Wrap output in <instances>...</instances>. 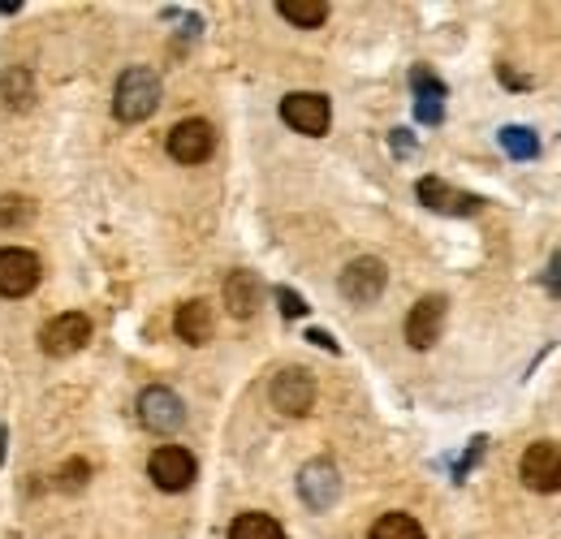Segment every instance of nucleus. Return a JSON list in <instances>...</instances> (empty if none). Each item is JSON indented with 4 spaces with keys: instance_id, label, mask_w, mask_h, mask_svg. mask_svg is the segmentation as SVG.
Segmentation results:
<instances>
[{
    "instance_id": "nucleus-8",
    "label": "nucleus",
    "mask_w": 561,
    "mask_h": 539,
    "mask_svg": "<svg viewBox=\"0 0 561 539\" xmlns=\"http://www.w3.org/2000/svg\"><path fill=\"white\" fill-rule=\"evenodd\" d=\"M139 418L151 432H178L186 423V405H182V398L173 389L151 385V389H142L139 398Z\"/></svg>"
},
{
    "instance_id": "nucleus-3",
    "label": "nucleus",
    "mask_w": 561,
    "mask_h": 539,
    "mask_svg": "<svg viewBox=\"0 0 561 539\" xmlns=\"http://www.w3.org/2000/svg\"><path fill=\"white\" fill-rule=\"evenodd\" d=\"M147 474H151V483H156L160 492H182V488L195 483L199 467H195V454H191V449H182V445H164V449L151 454Z\"/></svg>"
},
{
    "instance_id": "nucleus-21",
    "label": "nucleus",
    "mask_w": 561,
    "mask_h": 539,
    "mask_svg": "<svg viewBox=\"0 0 561 539\" xmlns=\"http://www.w3.org/2000/svg\"><path fill=\"white\" fill-rule=\"evenodd\" d=\"M87 462H78V458H73V462H66V467H61V471L53 474V483H57V488H61V492H78V488H82V483H87Z\"/></svg>"
},
{
    "instance_id": "nucleus-2",
    "label": "nucleus",
    "mask_w": 561,
    "mask_h": 539,
    "mask_svg": "<svg viewBox=\"0 0 561 539\" xmlns=\"http://www.w3.org/2000/svg\"><path fill=\"white\" fill-rule=\"evenodd\" d=\"M280 117H285L289 130L320 138L329 130V122H333V108H329V100L316 95V91H294V95L280 100Z\"/></svg>"
},
{
    "instance_id": "nucleus-11",
    "label": "nucleus",
    "mask_w": 561,
    "mask_h": 539,
    "mask_svg": "<svg viewBox=\"0 0 561 539\" xmlns=\"http://www.w3.org/2000/svg\"><path fill=\"white\" fill-rule=\"evenodd\" d=\"M87 341H91V320H87V316H78V311L57 316V320H53V324H44V333H39V345H44L48 354H57V358L78 354Z\"/></svg>"
},
{
    "instance_id": "nucleus-26",
    "label": "nucleus",
    "mask_w": 561,
    "mask_h": 539,
    "mask_svg": "<svg viewBox=\"0 0 561 539\" xmlns=\"http://www.w3.org/2000/svg\"><path fill=\"white\" fill-rule=\"evenodd\" d=\"M389 142H393V151H398V156H411V151H415V138L407 135V130H393Z\"/></svg>"
},
{
    "instance_id": "nucleus-16",
    "label": "nucleus",
    "mask_w": 561,
    "mask_h": 539,
    "mask_svg": "<svg viewBox=\"0 0 561 539\" xmlns=\"http://www.w3.org/2000/svg\"><path fill=\"white\" fill-rule=\"evenodd\" d=\"M277 13L294 26H324L329 18V0H277Z\"/></svg>"
},
{
    "instance_id": "nucleus-12",
    "label": "nucleus",
    "mask_w": 561,
    "mask_h": 539,
    "mask_svg": "<svg viewBox=\"0 0 561 539\" xmlns=\"http://www.w3.org/2000/svg\"><path fill=\"white\" fill-rule=\"evenodd\" d=\"M440 329H445V298H420L415 307H411V316H407V341L415 345V349H432L436 337H440Z\"/></svg>"
},
{
    "instance_id": "nucleus-15",
    "label": "nucleus",
    "mask_w": 561,
    "mask_h": 539,
    "mask_svg": "<svg viewBox=\"0 0 561 539\" xmlns=\"http://www.w3.org/2000/svg\"><path fill=\"white\" fill-rule=\"evenodd\" d=\"M173 324H178V337H182V341L204 345V341L211 337V307H208V302H199V298H195V302H182Z\"/></svg>"
},
{
    "instance_id": "nucleus-9",
    "label": "nucleus",
    "mask_w": 561,
    "mask_h": 539,
    "mask_svg": "<svg viewBox=\"0 0 561 539\" xmlns=\"http://www.w3.org/2000/svg\"><path fill=\"white\" fill-rule=\"evenodd\" d=\"M298 492H302V501L311 509H329L337 501V492H342V474L329 458H316V462H307L298 471Z\"/></svg>"
},
{
    "instance_id": "nucleus-20",
    "label": "nucleus",
    "mask_w": 561,
    "mask_h": 539,
    "mask_svg": "<svg viewBox=\"0 0 561 539\" xmlns=\"http://www.w3.org/2000/svg\"><path fill=\"white\" fill-rule=\"evenodd\" d=\"M411 87H415V100H445V82L427 66L411 69Z\"/></svg>"
},
{
    "instance_id": "nucleus-13",
    "label": "nucleus",
    "mask_w": 561,
    "mask_h": 539,
    "mask_svg": "<svg viewBox=\"0 0 561 539\" xmlns=\"http://www.w3.org/2000/svg\"><path fill=\"white\" fill-rule=\"evenodd\" d=\"M420 203L432 207V211H440V216H471V211H480V199H476V195H467V191H458V186H449V182H440V177H423Z\"/></svg>"
},
{
    "instance_id": "nucleus-5",
    "label": "nucleus",
    "mask_w": 561,
    "mask_h": 539,
    "mask_svg": "<svg viewBox=\"0 0 561 539\" xmlns=\"http://www.w3.org/2000/svg\"><path fill=\"white\" fill-rule=\"evenodd\" d=\"M273 405H277L280 414H289V418H302L311 405H316V380H311V371H302V367H285L273 376Z\"/></svg>"
},
{
    "instance_id": "nucleus-24",
    "label": "nucleus",
    "mask_w": 561,
    "mask_h": 539,
    "mask_svg": "<svg viewBox=\"0 0 561 539\" xmlns=\"http://www.w3.org/2000/svg\"><path fill=\"white\" fill-rule=\"evenodd\" d=\"M415 113H420L423 126H436L445 117V100H415Z\"/></svg>"
},
{
    "instance_id": "nucleus-1",
    "label": "nucleus",
    "mask_w": 561,
    "mask_h": 539,
    "mask_svg": "<svg viewBox=\"0 0 561 539\" xmlns=\"http://www.w3.org/2000/svg\"><path fill=\"white\" fill-rule=\"evenodd\" d=\"M156 104H160V78L147 66L126 69V73L117 78V91H113V113H117V122H126V126L147 122V117L156 113Z\"/></svg>"
},
{
    "instance_id": "nucleus-23",
    "label": "nucleus",
    "mask_w": 561,
    "mask_h": 539,
    "mask_svg": "<svg viewBox=\"0 0 561 539\" xmlns=\"http://www.w3.org/2000/svg\"><path fill=\"white\" fill-rule=\"evenodd\" d=\"M277 302H280V311H285V320H298V316H307V302H302L294 289H277Z\"/></svg>"
},
{
    "instance_id": "nucleus-19",
    "label": "nucleus",
    "mask_w": 561,
    "mask_h": 539,
    "mask_svg": "<svg viewBox=\"0 0 561 539\" xmlns=\"http://www.w3.org/2000/svg\"><path fill=\"white\" fill-rule=\"evenodd\" d=\"M501 147H505V156H514V160H531V156L540 151V138H536V130H527V126H505V130H501Z\"/></svg>"
},
{
    "instance_id": "nucleus-22",
    "label": "nucleus",
    "mask_w": 561,
    "mask_h": 539,
    "mask_svg": "<svg viewBox=\"0 0 561 539\" xmlns=\"http://www.w3.org/2000/svg\"><path fill=\"white\" fill-rule=\"evenodd\" d=\"M31 211H35V207L26 199H0V225H4V229H9V225H26Z\"/></svg>"
},
{
    "instance_id": "nucleus-17",
    "label": "nucleus",
    "mask_w": 561,
    "mask_h": 539,
    "mask_svg": "<svg viewBox=\"0 0 561 539\" xmlns=\"http://www.w3.org/2000/svg\"><path fill=\"white\" fill-rule=\"evenodd\" d=\"M229 539H285V527L268 514H238L229 527Z\"/></svg>"
},
{
    "instance_id": "nucleus-25",
    "label": "nucleus",
    "mask_w": 561,
    "mask_h": 539,
    "mask_svg": "<svg viewBox=\"0 0 561 539\" xmlns=\"http://www.w3.org/2000/svg\"><path fill=\"white\" fill-rule=\"evenodd\" d=\"M545 289H549L553 298H561V251L549 260V268H545Z\"/></svg>"
},
{
    "instance_id": "nucleus-10",
    "label": "nucleus",
    "mask_w": 561,
    "mask_h": 539,
    "mask_svg": "<svg viewBox=\"0 0 561 539\" xmlns=\"http://www.w3.org/2000/svg\"><path fill=\"white\" fill-rule=\"evenodd\" d=\"M385 285H389V272L385 264L376 260V255H363V260H354L351 268L342 272V294L351 298V302H376L380 294H385Z\"/></svg>"
},
{
    "instance_id": "nucleus-14",
    "label": "nucleus",
    "mask_w": 561,
    "mask_h": 539,
    "mask_svg": "<svg viewBox=\"0 0 561 539\" xmlns=\"http://www.w3.org/2000/svg\"><path fill=\"white\" fill-rule=\"evenodd\" d=\"M260 302H264L260 276L255 272H229V280H225V307H229V316L233 320H251L260 311Z\"/></svg>"
},
{
    "instance_id": "nucleus-4",
    "label": "nucleus",
    "mask_w": 561,
    "mask_h": 539,
    "mask_svg": "<svg viewBox=\"0 0 561 539\" xmlns=\"http://www.w3.org/2000/svg\"><path fill=\"white\" fill-rule=\"evenodd\" d=\"M39 260H35V251H22V246H4L0 251V294L4 298H26V294H35V285H39Z\"/></svg>"
},
{
    "instance_id": "nucleus-18",
    "label": "nucleus",
    "mask_w": 561,
    "mask_h": 539,
    "mask_svg": "<svg viewBox=\"0 0 561 539\" xmlns=\"http://www.w3.org/2000/svg\"><path fill=\"white\" fill-rule=\"evenodd\" d=\"M371 539H427V536H423V527L411 514H385L371 527Z\"/></svg>"
},
{
    "instance_id": "nucleus-7",
    "label": "nucleus",
    "mask_w": 561,
    "mask_h": 539,
    "mask_svg": "<svg viewBox=\"0 0 561 539\" xmlns=\"http://www.w3.org/2000/svg\"><path fill=\"white\" fill-rule=\"evenodd\" d=\"M211 151H216V135H211L208 122H199V117L178 122L169 130V156L178 164H204V160H211Z\"/></svg>"
},
{
    "instance_id": "nucleus-6",
    "label": "nucleus",
    "mask_w": 561,
    "mask_h": 539,
    "mask_svg": "<svg viewBox=\"0 0 561 539\" xmlns=\"http://www.w3.org/2000/svg\"><path fill=\"white\" fill-rule=\"evenodd\" d=\"M523 483L531 492H561V445L553 440H536L527 454H523Z\"/></svg>"
},
{
    "instance_id": "nucleus-27",
    "label": "nucleus",
    "mask_w": 561,
    "mask_h": 539,
    "mask_svg": "<svg viewBox=\"0 0 561 539\" xmlns=\"http://www.w3.org/2000/svg\"><path fill=\"white\" fill-rule=\"evenodd\" d=\"M307 337L316 341V345H324V349H329V354H337V341L329 337V333H320V329H311V333H307Z\"/></svg>"
}]
</instances>
